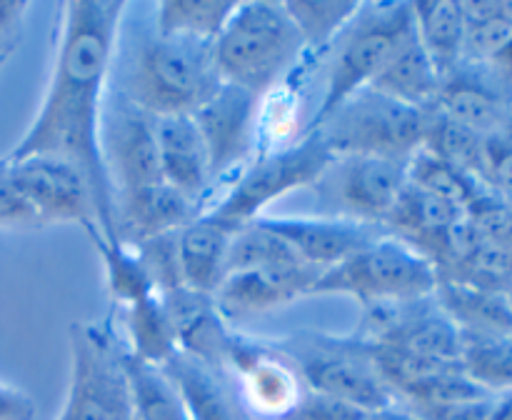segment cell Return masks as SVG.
<instances>
[{"label": "cell", "instance_id": "6da1fadb", "mask_svg": "<svg viewBox=\"0 0 512 420\" xmlns=\"http://www.w3.org/2000/svg\"><path fill=\"white\" fill-rule=\"evenodd\" d=\"M128 10L125 0L60 5L48 88L33 123L10 150V158L53 155L78 165L93 188L100 230L113 240V188L105 173L100 130Z\"/></svg>", "mask_w": 512, "mask_h": 420}, {"label": "cell", "instance_id": "7a4b0ae2", "mask_svg": "<svg viewBox=\"0 0 512 420\" xmlns=\"http://www.w3.org/2000/svg\"><path fill=\"white\" fill-rule=\"evenodd\" d=\"M118 70V90L153 118L193 115L223 85L215 43L145 30Z\"/></svg>", "mask_w": 512, "mask_h": 420}, {"label": "cell", "instance_id": "3957f363", "mask_svg": "<svg viewBox=\"0 0 512 420\" xmlns=\"http://www.w3.org/2000/svg\"><path fill=\"white\" fill-rule=\"evenodd\" d=\"M305 58L308 53L293 18L275 0L238 3L215 40L223 83L238 85L258 98L283 85Z\"/></svg>", "mask_w": 512, "mask_h": 420}, {"label": "cell", "instance_id": "277c9868", "mask_svg": "<svg viewBox=\"0 0 512 420\" xmlns=\"http://www.w3.org/2000/svg\"><path fill=\"white\" fill-rule=\"evenodd\" d=\"M415 35L413 3L408 0H360L358 13L330 45L325 88L305 133L318 128L330 113L360 90L370 88L380 70Z\"/></svg>", "mask_w": 512, "mask_h": 420}, {"label": "cell", "instance_id": "5b68a950", "mask_svg": "<svg viewBox=\"0 0 512 420\" xmlns=\"http://www.w3.org/2000/svg\"><path fill=\"white\" fill-rule=\"evenodd\" d=\"M273 343L293 360L308 390L343 400L365 413H375L398 400L375 360L373 348L358 333L330 335L298 330L273 338Z\"/></svg>", "mask_w": 512, "mask_h": 420}, {"label": "cell", "instance_id": "8992f818", "mask_svg": "<svg viewBox=\"0 0 512 420\" xmlns=\"http://www.w3.org/2000/svg\"><path fill=\"white\" fill-rule=\"evenodd\" d=\"M438 285V270L428 258L395 235L385 233L335 268L320 273L313 295H350L363 310L428 298Z\"/></svg>", "mask_w": 512, "mask_h": 420}, {"label": "cell", "instance_id": "52a82bcc", "mask_svg": "<svg viewBox=\"0 0 512 420\" xmlns=\"http://www.w3.org/2000/svg\"><path fill=\"white\" fill-rule=\"evenodd\" d=\"M68 343V390L55 420H135L125 343L113 325L75 320Z\"/></svg>", "mask_w": 512, "mask_h": 420}, {"label": "cell", "instance_id": "ba28073f", "mask_svg": "<svg viewBox=\"0 0 512 420\" xmlns=\"http://www.w3.org/2000/svg\"><path fill=\"white\" fill-rule=\"evenodd\" d=\"M430 113L410 108L373 88L345 100L335 113L310 133H318L335 158L340 155H380L413 158L425 145Z\"/></svg>", "mask_w": 512, "mask_h": 420}, {"label": "cell", "instance_id": "9c48e42d", "mask_svg": "<svg viewBox=\"0 0 512 420\" xmlns=\"http://www.w3.org/2000/svg\"><path fill=\"white\" fill-rule=\"evenodd\" d=\"M335 155L318 133H303L295 143L255 155L253 163L213 200L205 213L240 228L263 218L275 200L313 188Z\"/></svg>", "mask_w": 512, "mask_h": 420}, {"label": "cell", "instance_id": "30bf717a", "mask_svg": "<svg viewBox=\"0 0 512 420\" xmlns=\"http://www.w3.org/2000/svg\"><path fill=\"white\" fill-rule=\"evenodd\" d=\"M408 168L410 158L340 155L310 188L318 200V215L385 228L408 185Z\"/></svg>", "mask_w": 512, "mask_h": 420}, {"label": "cell", "instance_id": "8fae6325", "mask_svg": "<svg viewBox=\"0 0 512 420\" xmlns=\"http://www.w3.org/2000/svg\"><path fill=\"white\" fill-rule=\"evenodd\" d=\"M220 370L250 420H285L308 390L300 370L273 340L248 338L238 330H233Z\"/></svg>", "mask_w": 512, "mask_h": 420}, {"label": "cell", "instance_id": "7c38bea8", "mask_svg": "<svg viewBox=\"0 0 512 420\" xmlns=\"http://www.w3.org/2000/svg\"><path fill=\"white\" fill-rule=\"evenodd\" d=\"M195 125L203 135L213 178V200L248 168L258 155L260 145V98L223 83L213 98L193 113Z\"/></svg>", "mask_w": 512, "mask_h": 420}, {"label": "cell", "instance_id": "4fadbf2b", "mask_svg": "<svg viewBox=\"0 0 512 420\" xmlns=\"http://www.w3.org/2000/svg\"><path fill=\"white\" fill-rule=\"evenodd\" d=\"M5 160H8L10 178L33 213L38 228L73 223L88 230L98 225L93 188L78 165L53 155H28V158L8 155Z\"/></svg>", "mask_w": 512, "mask_h": 420}, {"label": "cell", "instance_id": "5bb4252c", "mask_svg": "<svg viewBox=\"0 0 512 420\" xmlns=\"http://www.w3.org/2000/svg\"><path fill=\"white\" fill-rule=\"evenodd\" d=\"M105 173H108L113 200L150 185L165 183L158 163L155 118L130 103L110 85L108 103L100 130Z\"/></svg>", "mask_w": 512, "mask_h": 420}, {"label": "cell", "instance_id": "9a60e30c", "mask_svg": "<svg viewBox=\"0 0 512 420\" xmlns=\"http://www.w3.org/2000/svg\"><path fill=\"white\" fill-rule=\"evenodd\" d=\"M358 335L375 348L460 363L463 335L455 328L453 320L443 313L435 295L410 300V303L368 308Z\"/></svg>", "mask_w": 512, "mask_h": 420}, {"label": "cell", "instance_id": "2e32d148", "mask_svg": "<svg viewBox=\"0 0 512 420\" xmlns=\"http://www.w3.org/2000/svg\"><path fill=\"white\" fill-rule=\"evenodd\" d=\"M318 278L320 270L303 260L233 270L225 275L213 298L223 318L228 323H235V320L255 318V315L278 310L300 298H308Z\"/></svg>", "mask_w": 512, "mask_h": 420}, {"label": "cell", "instance_id": "e0dca14e", "mask_svg": "<svg viewBox=\"0 0 512 420\" xmlns=\"http://www.w3.org/2000/svg\"><path fill=\"white\" fill-rule=\"evenodd\" d=\"M258 220L280 235L303 263L313 265L320 273L335 268L388 233L380 225L355 223L333 215H263Z\"/></svg>", "mask_w": 512, "mask_h": 420}, {"label": "cell", "instance_id": "ac0fdd59", "mask_svg": "<svg viewBox=\"0 0 512 420\" xmlns=\"http://www.w3.org/2000/svg\"><path fill=\"white\" fill-rule=\"evenodd\" d=\"M512 108V88L495 78L488 68L463 63L440 80L433 110L463 128L485 138H495L503 130Z\"/></svg>", "mask_w": 512, "mask_h": 420}, {"label": "cell", "instance_id": "d6986e66", "mask_svg": "<svg viewBox=\"0 0 512 420\" xmlns=\"http://www.w3.org/2000/svg\"><path fill=\"white\" fill-rule=\"evenodd\" d=\"M465 215L468 213L458 205L408 183L400 193L393 213L385 220V230L408 243L413 250H418L423 258H428L435 265V270H440L448 260L453 235L465 220Z\"/></svg>", "mask_w": 512, "mask_h": 420}, {"label": "cell", "instance_id": "ffe728a7", "mask_svg": "<svg viewBox=\"0 0 512 420\" xmlns=\"http://www.w3.org/2000/svg\"><path fill=\"white\" fill-rule=\"evenodd\" d=\"M198 215H203L198 203L168 183H158L113 200V235L118 243L138 248L160 235L178 233Z\"/></svg>", "mask_w": 512, "mask_h": 420}, {"label": "cell", "instance_id": "44dd1931", "mask_svg": "<svg viewBox=\"0 0 512 420\" xmlns=\"http://www.w3.org/2000/svg\"><path fill=\"white\" fill-rule=\"evenodd\" d=\"M155 138H158V163L163 180L185 198L198 203L205 213L213 195V178H210L208 150L193 115L155 118Z\"/></svg>", "mask_w": 512, "mask_h": 420}, {"label": "cell", "instance_id": "7402d4cb", "mask_svg": "<svg viewBox=\"0 0 512 420\" xmlns=\"http://www.w3.org/2000/svg\"><path fill=\"white\" fill-rule=\"evenodd\" d=\"M160 298L173 325L178 353L190 355L210 368H223L225 350L235 328L223 318L213 295L180 285L168 293H160Z\"/></svg>", "mask_w": 512, "mask_h": 420}, {"label": "cell", "instance_id": "603a6c76", "mask_svg": "<svg viewBox=\"0 0 512 420\" xmlns=\"http://www.w3.org/2000/svg\"><path fill=\"white\" fill-rule=\"evenodd\" d=\"M233 225L203 213L178 230V263L183 285L198 293L215 295L228 273V253L235 235Z\"/></svg>", "mask_w": 512, "mask_h": 420}, {"label": "cell", "instance_id": "cb8c5ba5", "mask_svg": "<svg viewBox=\"0 0 512 420\" xmlns=\"http://www.w3.org/2000/svg\"><path fill=\"white\" fill-rule=\"evenodd\" d=\"M168 373L188 408L190 420H250L228 375L178 353L160 365Z\"/></svg>", "mask_w": 512, "mask_h": 420}, {"label": "cell", "instance_id": "d4e9b609", "mask_svg": "<svg viewBox=\"0 0 512 420\" xmlns=\"http://www.w3.org/2000/svg\"><path fill=\"white\" fill-rule=\"evenodd\" d=\"M433 295L460 335H512V308L505 293L438 280Z\"/></svg>", "mask_w": 512, "mask_h": 420}, {"label": "cell", "instance_id": "484cf974", "mask_svg": "<svg viewBox=\"0 0 512 420\" xmlns=\"http://www.w3.org/2000/svg\"><path fill=\"white\" fill-rule=\"evenodd\" d=\"M440 73L433 65L430 55L420 45L418 35L408 40L398 53L390 58V63L380 70L378 78L370 88L398 103L410 105V108L433 110L435 98L440 90Z\"/></svg>", "mask_w": 512, "mask_h": 420}, {"label": "cell", "instance_id": "4316f807", "mask_svg": "<svg viewBox=\"0 0 512 420\" xmlns=\"http://www.w3.org/2000/svg\"><path fill=\"white\" fill-rule=\"evenodd\" d=\"M415 35L438 68L440 78L465 63V13L458 0L413 3Z\"/></svg>", "mask_w": 512, "mask_h": 420}, {"label": "cell", "instance_id": "83f0119b", "mask_svg": "<svg viewBox=\"0 0 512 420\" xmlns=\"http://www.w3.org/2000/svg\"><path fill=\"white\" fill-rule=\"evenodd\" d=\"M465 63H498L512 48V0H465Z\"/></svg>", "mask_w": 512, "mask_h": 420}, {"label": "cell", "instance_id": "f1b7e54d", "mask_svg": "<svg viewBox=\"0 0 512 420\" xmlns=\"http://www.w3.org/2000/svg\"><path fill=\"white\" fill-rule=\"evenodd\" d=\"M85 235L90 238V245L95 248V253L100 255L105 275V290H108L115 308H130V305L140 303V300L158 293V290L153 288V283H150L148 273H145V265L143 260H140L138 250L108 238L98 225L85 230Z\"/></svg>", "mask_w": 512, "mask_h": 420}, {"label": "cell", "instance_id": "f546056e", "mask_svg": "<svg viewBox=\"0 0 512 420\" xmlns=\"http://www.w3.org/2000/svg\"><path fill=\"white\" fill-rule=\"evenodd\" d=\"M125 325V348L130 355L145 360L150 365H165L178 355L173 325L160 293L120 310Z\"/></svg>", "mask_w": 512, "mask_h": 420}, {"label": "cell", "instance_id": "4dcf8cb0", "mask_svg": "<svg viewBox=\"0 0 512 420\" xmlns=\"http://www.w3.org/2000/svg\"><path fill=\"white\" fill-rule=\"evenodd\" d=\"M235 5V0H160L153 5V28L173 38L215 43Z\"/></svg>", "mask_w": 512, "mask_h": 420}, {"label": "cell", "instance_id": "1f68e13d", "mask_svg": "<svg viewBox=\"0 0 512 420\" xmlns=\"http://www.w3.org/2000/svg\"><path fill=\"white\" fill-rule=\"evenodd\" d=\"M125 373L130 380L135 420H190L178 388L160 365L145 363L125 348Z\"/></svg>", "mask_w": 512, "mask_h": 420}, {"label": "cell", "instance_id": "d6a6232c", "mask_svg": "<svg viewBox=\"0 0 512 420\" xmlns=\"http://www.w3.org/2000/svg\"><path fill=\"white\" fill-rule=\"evenodd\" d=\"M283 5L303 38L305 53L318 60L325 58L335 38L358 13L360 0H288Z\"/></svg>", "mask_w": 512, "mask_h": 420}, {"label": "cell", "instance_id": "836d02e7", "mask_svg": "<svg viewBox=\"0 0 512 420\" xmlns=\"http://www.w3.org/2000/svg\"><path fill=\"white\" fill-rule=\"evenodd\" d=\"M460 368L485 393L512 390V335H463Z\"/></svg>", "mask_w": 512, "mask_h": 420}, {"label": "cell", "instance_id": "e575fe53", "mask_svg": "<svg viewBox=\"0 0 512 420\" xmlns=\"http://www.w3.org/2000/svg\"><path fill=\"white\" fill-rule=\"evenodd\" d=\"M408 183L425 190V193H433L438 195V198L448 200V203L458 205L465 213H468L470 205L488 190L483 183L470 178L468 173L453 168V165L445 163L443 158L430 153L428 148H420L418 153L410 158Z\"/></svg>", "mask_w": 512, "mask_h": 420}, {"label": "cell", "instance_id": "d590c367", "mask_svg": "<svg viewBox=\"0 0 512 420\" xmlns=\"http://www.w3.org/2000/svg\"><path fill=\"white\" fill-rule=\"evenodd\" d=\"M430 153L443 158L453 168L463 170L470 178L483 183L485 173V153H488V138L475 130L463 128V125L453 123V120L443 118L440 113H430L428 135H425V145Z\"/></svg>", "mask_w": 512, "mask_h": 420}, {"label": "cell", "instance_id": "8d00e7d4", "mask_svg": "<svg viewBox=\"0 0 512 420\" xmlns=\"http://www.w3.org/2000/svg\"><path fill=\"white\" fill-rule=\"evenodd\" d=\"M370 413L355 408V405L335 400L330 395L305 390L300 403L290 410L285 420H368Z\"/></svg>", "mask_w": 512, "mask_h": 420}, {"label": "cell", "instance_id": "74e56055", "mask_svg": "<svg viewBox=\"0 0 512 420\" xmlns=\"http://www.w3.org/2000/svg\"><path fill=\"white\" fill-rule=\"evenodd\" d=\"M0 228H38L33 213L20 198L13 178H10L8 160H0Z\"/></svg>", "mask_w": 512, "mask_h": 420}, {"label": "cell", "instance_id": "f35d334b", "mask_svg": "<svg viewBox=\"0 0 512 420\" xmlns=\"http://www.w3.org/2000/svg\"><path fill=\"white\" fill-rule=\"evenodd\" d=\"M38 408L25 390L0 383V420H35Z\"/></svg>", "mask_w": 512, "mask_h": 420}, {"label": "cell", "instance_id": "ab89813d", "mask_svg": "<svg viewBox=\"0 0 512 420\" xmlns=\"http://www.w3.org/2000/svg\"><path fill=\"white\" fill-rule=\"evenodd\" d=\"M28 13L30 3H23V0H0V40L18 43Z\"/></svg>", "mask_w": 512, "mask_h": 420}, {"label": "cell", "instance_id": "60d3db41", "mask_svg": "<svg viewBox=\"0 0 512 420\" xmlns=\"http://www.w3.org/2000/svg\"><path fill=\"white\" fill-rule=\"evenodd\" d=\"M368 420H425V418H420L413 408H408L405 403L395 400V403H390V405H385V408L370 413Z\"/></svg>", "mask_w": 512, "mask_h": 420}, {"label": "cell", "instance_id": "b9f144b4", "mask_svg": "<svg viewBox=\"0 0 512 420\" xmlns=\"http://www.w3.org/2000/svg\"><path fill=\"white\" fill-rule=\"evenodd\" d=\"M490 420H512V390L493 395V403H490Z\"/></svg>", "mask_w": 512, "mask_h": 420}, {"label": "cell", "instance_id": "7bdbcfd3", "mask_svg": "<svg viewBox=\"0 0 512 420\" xmlns=\"http://www.w3.org/2000/svg\"><path fill=\"white\" fill-rule=\"evenodd\" d=\"M498 138H500V140H505V143H508L510 148H512V108H510L508 120H505L503 130H500V133H498Z\"/></svg>", "mask_w": 512, "mask_h": 420}, {"label": "cell", "instance_id": "ee69618b", "mask_svg": "<svg viewBox=\"0 0 512 420\" xmlns=\"http://www.w3.org/2000/svg\"><path fill=\"white\" fill-rule=\"evenodd\" d=\"M15 45H18V43H5V40H0V68H3L5 60H8L10 55H13Z\"/></svg>", "mask_w": 512, "mask_h": 420}, {"label": "cell", "instance_id": "f6af8a7d", "mask_svg": "<svg viewBox=\"0 0 512 420\" xmlns=\"http://www.w3.org/2000/svg\"><path fill=\"white\" fill-rule=\"evenodd\" d=\"M505 295H508V300H510V308H512V283L508 285V290H505Z\"/></svg>", "mask_w": 512, "mask_h": 420}]
</instances>
